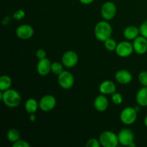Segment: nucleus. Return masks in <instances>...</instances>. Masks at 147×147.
I'll return each mask as SVG.
<instances>
[{"label":"nucleus","instance_id":"f257e3e1","mask_svg":"<svg viewBox=\"0 0 147 147\" xmlns=\"http://www.w3.org/2000/svg\"><path fill=\"white\" fill-rule=\"evenodd\" d=\"M0 99L9 108H16L21 103V96L14 89L0 92Z\"/></svg>","mask_w":147,"mask_h":147},{"label":"nucleus","instance_id":"f03ea898","mask_svg":"<svg viewBox=\"0 0 147 147\" xmlns=\"http://www.w3.org/2000/svg\"><path fill=\"white\" fill-rule=\"evenodd\" d=\"M94 32L97 40L100 42H105L111 37L112 27L108 22L100 21L96 24Z\"/></svg>","mask_w":147,"mask_h":147},{"label":"nucleus","instance_id":"7ed1b4c3","mask_svg":"<svg viewBox=\"0 0 147 147\" xmlns=\"http://www.w3.org/2000/svg\"><path fill=\"white\" fill-rule=\"evenodd\" d=\"M99 141L103 147H116L119 144L118 135L110 131L102 132L99 136Z\"/></svg>","mask_w":147,"mask_h":147},{"label":"nucleus","instance_id":"20e7f679","mask_svg":"<svg viewBox=\"0 0 147 147\" xmlns=\"http://www.w3.org/2000/svg\"><path fill=\"white\" fill-rule=\"evenodd\" d=\"M137 119V111L135 108L126 107L121 112L120 119L126 125H131Z\"/></svg>","mask_w":147,"mask_h":147},{"label":"nucleus","instance_id":"39448f33","mask_svg":"<svg viewBox=\"0 0 147 147\" xmlns=\"http://www.w3.org/2000/svg\"><path fill=\"white\" fill-rule=\"evenodd\" d=\"M59 85L64 89H70L73 86L75 83V78L73 74L67 70H63L57 78Z\"/></svg>","mask_w":147,"mask_h":147},{"label":"nucleus","instance_id":"423d86ee","mask_svg":"<svg viewBox=\"0 0 147 147\" xmlns=\"http://www.w3.org/2000/svg\"><path fill=\"white\" fill-rule=\"evenodd\" d=\"M117 8L116 4L112 1L104 3L100 9V14L102 17L106 20H111L116 16Z\"/></svg>","mask_w":147,"mask_h":147},{"label":"nucleus","instance_id":"0eeeda50","mask_svg":"<svg viewBox=\"0 0 147 147\" xmlns=\"http://www.w3.org/2000/svg\"><path fill=\"white\" fill-rule=\"evenodd\" d=\"M115 51L119 57H126L130 56L134 50L133 44L127 41H122L118 43Z\"/></svg>","mask_w":147,"mask_h":147},{"label":"nucleus","instance_id":"6e6552de","mask_svg":"<svg viewBox=\"0 0 147 147\" xmlns=\"http://www.w3.org/2000/svg\"><path fill=\"white\" fill-rule=\"evenodd\" d=\"M56 98L52 95H46L44 96L39 102V108L42 111H50L53 110L56 106Z\"/></svg>","mask_w":147,"mask_h":147},{"label":"nucleus","instance_id":"1a4fd4ad","mask_svg":"<svg viewBox=\"0 0 147 147\" xmlns=\"http://www.w3.org/2000/svg\"><path fill=\"white\" fill-rule=\"evenodd\" d=\"M78 62V56L77 53L72 50L65 52L62 57V63L65 67L72 68L77 65Z\"/></svg>","mask_w":147,"mask_h":147},{"label":"nucleus","instance_id":"9d476101","mask_svg":"<svg viewBox=\"0 0 147 147\" xmlns=\"http://www.w3.org/2000/svg\"><path fill=\"white\" fill-rule=\"evenodd\" d=\"M119 144L122 146H129L134 140V135L132 131L129 129H123L118 134Z\"/></svg>","mask_w":147,"mask_h":147},{"label":"nucleus","instance_id":"9b49d317","mask_svg":"<svg viewBox=\"0 0 147 147\" xmlns=\"http://www.w3.org/2000/svg\"><path fill=\"white\" fill-rule=\"evenodd\" d=\"M16 34L21 40H29L34 34V29L29 24H22L16 30Z\"/></svg>","mask_w":147,"mask_h":147},{"label":"nucleus","instance_id":"f8f14e48","mask_svg":"<svg viewBox=\"0 0 147 147\" xmlns=\"http://www.w3.org/2000/svg\"><path fill=\"white\" fill-rule=\"evenodd\" d=\"M134 50L137 54L144 55L147 52V38L143 36H138L134 40Z\"/></svg>","mask_w":147,"mask_h":147},{"label":"nucleus","instance_id":"ddd939ff","mask_svg":"<svg viewBox=\"0 0 147 147\" xmlns=\"http://www.w3.org/2000/svg\"><path fill=\"white\" fill-rule=\"evenodd\" d=\"M51 65L52 63H50V60L47 57L42 59V60H39L37 65V73L42 76H47L51 71Z\"/></svg>","mask_w":147,"mask_h":147},{"label":"nucleus","instance_id":"4468645a","mask_svg":"<svg viewBox=\"0 0 147 147\" xmlns=\"http://www.w3.org/2000/svg\"><path fill=\"white\" fill-rule=\"evenodd\" d=\"M132 75L129 71L126 70H118L115 75V79L120 84L126 85L131 83L132 80Z\"/></svg>","mask_w":147,"mask_h":147},{"label":"nucleus","instance_id":"2eb2a0df","mask_svg":"<svg viewBox=\"0 0 147 147\" xmlns=\"http://www.w3.org/2000/svg\"><path fill=\"white\" fill-rule=\"evenodd\" d=\"M94 108L96 111L99 112H103L106 111L109 107V100L103 94L99 95L94 100Z\"/></svg>","mask_w":147,"mask_h":147},{"label":"nucleus","instance_id":"dca6fc26","mask_svg":"<svg viewBox=\"0 0 147 147\" xmlns=\"http://www.w3.org/2000/svg\"><path fill=\"white\" fill-rule=\"evenodd\" d=\"M99 90L103 95H112L116 90V85L111 80H104L100 84Z\"/></svg>","mask_w":147,"mask_h":147},{"label":"nucleus","instance_id":"f3484780","mask_svg":"<svg viewBox=\"0 0 147 147\" xmlns=\"http://www.w3.org/2000/svg\"><path fill=\"white\" fill-rule=\"evenodd\" d=\"M136 100L139 106L142 107L147 106V87L143 86L139 89L136 93Z\"/></svg>","mask_w":147,"mask_h":147},{"label":"nucleus","instance_id":"a211bd4d","mask_svg":"<svg viewBox=\"0 0 147 147\" xmlns=\"http://www.w3.org/2000/svg\"><path fill=\"white\" fill-rule=\"evenodd\" d=\"M139 29L135 26H129L123 31V36L129 40H134L139 36Z\"/></svg>","mask_w":147,"mask_h":147},{"label":"nucleus","instance_id":"6ab92c4d","mask_svg":"<svg viewBox=\"0 0 147 147\" xmlns=\"http://www.w3.org/2000/svg\"><path fill=\"white\" fill-rule=\"evenodd\" d=\"M24 107L28 113H34L39 108V103L34 98H29L25 102Z\"/></svg>","mask_w":147,"mask_h":147},{"label":"nucleus","instance_id":"aec40b11","mask_svg":"<svg viewBox=\"0 0 147 147\" xmlns=\"http://www.w3.org/2000/svg\"><path fill=\"white\" fill-rule=\"evenodd\" d=\"M11 79L8 76H2L0 77V90L5 91L10 88L11 86Z\"/></svg>","mask_w":147,"mask_h":147},{"label":"nucleus","instance_id":"412c9836","mask_svg":"<svg viewBox=\"0 0 147 147\" xmlns=\"http://www.w3.org/2000/svg\"><path fill=\"white\" fill-rule=\"evenodd\" d=\"M7 139L11 143H14L17 141L20 140V132L15 129H11L7 132Z\"/></svg>","mask_w":147,"mask_h":147},{"label":"nucleus","instance_id":"4be33fe9","mask_svg":"<svg viewBox=\"0 0 147 147\" xmlns=\"http://www.w3.org/2000/svg\"><path fill=\"white\" fill-rule=\"evenodd\" d=\"M63 64L59 62H54L52 63L51 71L55 75H60L63 71Z\"/></svg>","mask_w":147,"mask_h":147},{"label":"nucleus","instance_id":"5701e85b","mask_svg":"<svg viewBox=\"0 0 147 147\" xmlns=\"http://www.w3.org/2000/svg\"><path fill=\"white\" fill-rule=\"evenodd\" d=\"M104 46L106 50L112 52L116 50V47H117V43H116V40L110 37L104 42Z\"/></svg>","mask_w":147,"mask_h":147},{"label":"nucleus","instance_id":"b1692460","mask_svg":"<svg viewBox=\"0 0 147 147\" xmlns=\"http://www.w3.org/2000/svg\"><path fill=\"white\" fill-rule=\"evenodd\" d=\"M139 81L143 86L147 87V71L144 70L139 74Z\"/></svg>","mask_w":147,"mask_h":147},{"label":"nucleus","instance_id":"393cba45","mask_svg":"<svg viewBox=\"0 0 147 147\" xmlns=\"http://www.w3.org/2000/svg\"><path fill=\"white\" fill-rule=\"evenodd\" d=\"M111 100L113 101V103L116 105H119L122 103L123 101V98H122L121 94H120L119 93H116L115 92L114 93L112 94L111 96Z\"/></svg>","mask_w":147,"mask_h":147},{"label":"nucleus","instance_id":"a878e982","mask_svg":"<svg viewBox=\"0 0 147 147\" xmlns=\"http://www.w3.org/2000/svg\"><path fill=\"white\" fill-rule=\"evenodd\" d=\"M100 146H101V144H100V141L95 139V138L89 139L86 144V147H100Z\"/></svg>","mask_w":147,"mask_h":147},{"label":"nucleus","instance_id":"bb28decb","mask_svg":"<svg viewBox=\"0 0 147 147\" xmlns=\"http://www.w3.org/2000/svg\"><path fill=\"white\" fill-rule=\"evenodd\" d=\"M25 16V12H24L23 10L19 9L17 11H16L13 14L12 17L14 18V20H21L22 19H23Z\"/></svg>","mask_w":147,"mask_h":147},{"label":"nucleus","instance_id":"cd10ccee","mask_svg":"<svg viewBox=\"0 0 147 147\" xmlns=\"http://www.w3.org/2000/svg\"><path fill=\"white\" fill-rule=\"evenodd\" d=\"M139 31H140L141 35L147 38V20L141 24L140 27H139Z\"/></svg>","mask_w":147,"mask_h":147},{"label":"nucleus","instance_id":"c85d7f7f","mask_svg":"<svg viewBox=\"0 0 147 147\" xmlns=\"http://www.w3.org/2000/svg\"><path fill=\"white\" fill-rule=\"evenodd\" d=\"M13 146L14 147H30V144L27 142L26 141L18 140L16 142L13 143Z\"/></svg>","mask_w":147,"mask_h":147},{"label":"nucleus","instance_id":"c756f323","mask_svg":"<svg viewBox=\"0 0 147 147\" xmlns=\"http://www.w3.org/2000/svg\"><path fill=\"white\" fill-rule=\"evenodd\" d=\"M36 56L39 60H42L46 57V52L45 50L43 49H39L37 52H36Z\"/></svg>","mask_w":147,"mask_h":147},{"label":"nucleus","instance_id":"7c9ffc66","mask_svg":"<svg viewBox=\"0 0 147 147\" xmlns=\"http://www.w3.org/2000/svg\"><path fill=\"white\" fill-rule=\"evenodd\" d=\"M10 21H11L10 17H8V16H7V17H5L4 19H3L2 24H4V25H7V24L10 22Z\"/></svg>","mask_w":147,"mask_h":147},{"label":"nucleus","instance_id":"2f4dec72","mask_svg":"<svg viewBox=\"0 0 147 147\" xmlns=\"http://www.w3.org/2000/svg\"><path fill=\"white\" fill-rule=\"evenodd\" d=\"M80 1V3H82L83 4H90L93 2L94 0H79Z\"/></svg>","mask_w":147,"mask_h":147},{"label":"nucleus","instance_id":"473e14b6","mask_svg":"<svg viewBox=\"0 0 147 147\" xmlns=\"http://www.w3.org/2000/svg\"><path fill=\"white\" fill-rule=\"evenodd\" d=\"M36 120V116L34 113H30V121L32 122H34Z\"/></svg>","mask_w":147,"mask_h":147},{"label":"nucleus","instance_id":"72a5a7b5","mask_svg":"<svg viewBox=\"0 0 147 147\" xmlns=\"http://www.w3.org/2000/svg\"><path fill=\"white\" fill-rule=\"evenodd\" d=\"M135 146H136V144L134 143V142H132V143L129 146V147H135Z\"/></svg>","mask_w":147,"mask_h":147},{"label":"nucleus","instance_id":"f704fd0d","mask_svg":"<svg viewBox=\"0 0 147 147\" xmlns=\"http://www.w3.org/2000/svg\"><path fill=\"white\" fill-rule=\"evenodd\" d=\"M144 124H145V126H146V127L147 128V115L144 119Z\"/></svg>","mask_w":147,"mask_h":147}]
</instances>
